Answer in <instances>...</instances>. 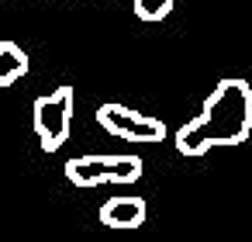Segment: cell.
Listing matches in <instances>:
<instances>
[{"mask_svg": "<svg viewBox=\"0 0 252 242\" xmlns=\"http://www.w3.org/2000/svg\"><path fill=\"white\" fill-rule=\"evenodd\" d=\"M252 135V87L238 76L221 80L204 111L173 132V145L180 156H204L214 145H242Z\"/></svg>", "mask_w": 252, "mask_h": 242, "instance_id": "obj_1", "label": "cell"}, {"mask_svg": "<svg viewBox=\"0 0 252 242\" xmlns=\"http://www.w3.org/2000/svg\"><path fill=\"white\" fill-rule=\"evenodd\" d=\"M138 156H76L66 163V176L76 187H100V183H138L142 180Z\"/></svg>", "mask_w": 252, "mask_h": 242, "instance_id": "obj_2", "label": "cell"}, {"mask_svg": "<svg viewBox=\"0 0 252 242\" xmlns=\"http://www.w3.org/2000/svg\"><path fill=\"white\" fill-rule=\"evenodd\" d=\"M73 87H59L45 97L35 101V135L45 152H56L69 138V121H73Z\"/></svg>", "mask_w": 252, "mask_h": 242, "instance_id": "obj_3", "label": "cell"}, {"mask_svg": "<svg viewBox=\"0 0 252 242\" xmlns=\"http://www.w3.org/2000/svg\"><path fill=\"white\" fill-rule=\"evenodd\" d=\"M97 121L107 135L135 142V145H156L166 138V125L159 118H149L142 111H131L125 104H100L97 107Z\"/></svg>", "mask_w": 252, "mask_h": 242, "instance_id": "obj_4", "label": "cell"}, {"mask_svg": "<svg viewBox=\"0 0 252 242\" xmlns=\"http://www.w3.org/2000/svg\"><path fill=\"white\" fill-rule=\"evenodd\" d=\"M100 221L114 232H131L145 225V201L142 197H111L100 204Z\"/></svg>", "mask_w": 252, "mask_h": 242, "instance_id": "obj_5", "label": "cell"}, {"mask_svg": "<svg viewBox=\"0 0 252 242\" xmlns=\"http://www.w3.org/2000/svg\"><path fill=\"white\" fill-rule=\"evenodd\" d=\"M28 73V52L18 42H0V87H14Z\"/></svg>", "mask_w": 252, "mask_h": 242, "instance_id": "obj_6", "label": "cell"}, {"mask_svg": "<svg viewBox=\"0 0 252 242\" xmlns=\"http://www.w3.org/2000/svg\"><path fill=\"white\" fill-rule=\"evenodd\" d=\"M131 11H135L142 21H162V18H169V11H173V0H135Z\"/></svg>", "mask_w": 252, "mask_h": 242, "instance_id": "obj_7", "label": "cell"}]
</instances>
